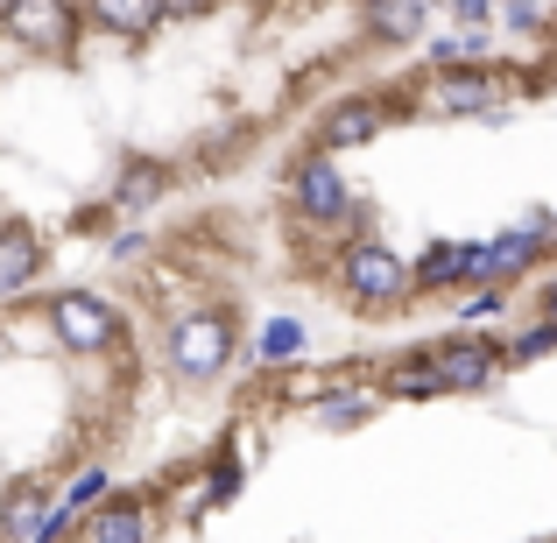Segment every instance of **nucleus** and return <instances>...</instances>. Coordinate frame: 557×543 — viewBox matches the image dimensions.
<instances>
[{"instance_id":"obj_1","label":"nucleus","mask_w":557,"mask_h":543,"mask_svg":"<svg viewBox=\"0 0 557 543\" xmlns=\"http://www.w3.org/2000/svg\"><path fill=\"white\" fill-rule=\"evenodd\" d=\"M332 275H339V297L354 304L360 318H388V311H403L409 297H423L417 289V261H403L395 247H381L374 233L346 240L339 261H332Z\"/></svg>"},{"instance_id":"obj_2","label":"nucleus","mask_w":557,"mask_h":543,"mask_svg":"<svg viewBox=\"0 0 557 543\" xmlns=\"http://www.w3.org/2000/svg\"><path fill=\"white\" fill-rule=\"evenodd\" d=\"M233 354H240V318H233L226 304H212V311H190V318H177V325L163 332V360H170V374L190 381V388L219 381V374L233 367Z\"/></svg>"},{"instance_id":"obj_3","label":"nucleus","mask_w":557,"mask_h":543,"mask_svg":"<svg viewBox=\"0 0 557 543\" xmlns=\"http://www.w3.org/2000/svg\"><path fill=\"white\" fill-rule=\"evenodd\" d=\"M289 205H297V219L311 233H339L346 219H354V184H346L339 156L332 149L297 156V170H289Z\"/></svg>"},{"instance_id":"obj_4","label":"nucleus","mask_w":557,"mask_h":543,"mask_svg":"<svg viewBox=\"0 0 557 543\" xmlns=\"http://www.w3.org/2000/svg\"><path fill=\"white\" fill-rule=\"evenodd\" d=\"M423 113L437 121H487V113L508 107V78L502 71H480V64H459V71H431L417 92Z\"/></svg>"},{"instance_id":"obj_5","label":"nucleus","mask_w":557,"mask_h":543,"mask_svg":"<svg viewBox=\"0 0 557 543\" xmlns=\"http://www.w3.org/2000/svg\"><path fill=\"white\" fill-rule=\"evenodd\" d=\"M0 28H8V42L28 50V57H71L78 50V28H85V8L78 0H8V8H0Z\"/></svg>"},{"instance_id":"obj_6","label":"nucleus","mask_w":557,"mask_h":543,"mask_svg":"<svg viewBox=\"0 0 557 543\" xmlns=\"http://www.w3.org/2000/svg\"><path fill=\"white\" fill-rule=\"evenodd\" d=\"M42 318H50L57 346H64V354H78V360H99V354H113V346H121V311H113L107 297H92V289H57Z\"/></svg>"},{"instance_id":"obj_7","label":"nucleus","mask_w":557,"mask_h":543,"mask_svg":"<svg viewBox=\"0 0 557 543\" xmlns=\"http://www.w3.org/2000/svg\"><path fill=\"white\" fill-rule=\"evenodd\" d=\"M437 367H445V388L451 395H487L508 367V340H487V332H451V340L431 346Z\"/></svg>"},{"instance_id":"obj_8","label":"nucleus","mask_w":557,"mask_h":543,"mask_svg":"<svg viewBox=\"0 0 557 543\" xmlns=\"http://www.w3.org/2000/svg\"><path fill=\"white\" fill-rule=\"evenodd\" d=\"M550 233H557L550 212H530V219H516V226L494 233L487 240V289H516L522 275L550 255Z\"/></svg>"},{"instance_id":"obj_9","label":"nucleus","mask_w":557,"mask_h":543,"mask_svg":"<svg viewBox=\"0 0 557 543\" xmlns=\"http://www.w3.org/2000/svg\"><path fill=\"white\" fill-rule=\"evenodd\" d=\"M395 113H409V107H395V99H381V92H346V99H332L325 107V121H318V149H368L374 135H388V121Z\"/></svg>"},{"instance_id":"obj_10","label":"nucleus","mask_w":557,"mask_h":543,"mask_svg":"<svg viewBox=\"0 0 557 543\" xmlns=\"http://www.w3.org/2000/svg\"><path fill=\"white\" fill-rule=\"evenodd\" d=\"M417 289H437V297L487 289V240H431L417 261Z\"/></svg>"},{"instance_id":"obj_11","label":"nucleus","mask_w":557,"mask_h":543,"mask_svg":"<svg viewBox=\"0 0 557 543\" xmlns=\"http://www.w3.org/2000/svg\"><path fill=\"white\" fill-rule=\"evenodd\" d=\"M149 536H156V516L135 494H107V502L78 522V543H149Z\"/></svg>"},{"instance_id":"obj_12","label":"nucleus","mask_w":557,"mask_h":543,"mask_svg":"<svg viewBox=\"0 0 557 543\" xmlns=\"http://www.w3.org/2000/svg\"><path fill=\"white\" fill-rule=\"evenodd\" d=\"M381 395H395V403H437L445 388V367H437L431 346H417V354H395L388 367H381Z\"/></svg>"},{"instance_id":"obj_13","label":"nucleus","mask_w":557,"mask_h":543,"mask_svg":"<svg viewBox=\"0 0 557 543\" xmlns=\"http://www.w3.org/2000/svg\"><path fill=\"white\" fill-rule=\"evenodd\" d=\"M42 275V240L28 219H0V297H22Z\"/></svg>"},{"instance_id":"obj_14","label":"nucleus","mask_w":557,"mask_h":543,"mask_svg":"<svg viewBox=\"0 0 557 543\" xmlns=\"http://www.w3.org/2000/svg\"><path fill=\"white\" fill-rule=\"evenodd\" d=\"M85 22L99 36H121V42H149L163 28V0H85Z\"/></svg>"},{"instance_id":"obj_15","label":"nucleus","mask_w":557,"mask_h":543,"mask_svg":"<svg viewBox=\"0 0 557 543\" xmlns=\"http://www.w3.org/2000/svg\"><path fill=\"white\" fill-rule=\"evenodd\" d=\"M163 190H170V170L163 163H127L121 177H113V198L107 205H113V219H141Z\"/></svg>"},{"instance_id":"obj_16","label":"nucleus","mask_w":557,"mask_h":543,"mask_svg":"<svg viewBox=\"0 0 557 543\" xmlns=\"http://www.w3.org/2000/svg\"><path fill=\"white\" fill-rule=\"evenodd\" d=\"M42 516H50V508H42L36 480H14V488L0 494V536H8V543H36L42 536Z\"/></svg>"},{"instance_id":"obj_17","label":"nucleus","mask_w":557,"mask_h":543,"mask_svg":"<svg viewBox=\"0 0 557 543\" xmlns=\"http://www.w3.org/2000/svg\"><path fill=\"white\" fill-rule=\"evenodd\" d=\"M431 22V0H368V36L374 42H417Z\"/></svg>"},{"instance_id":"obj_18","label":"nucleus","mask_w":557,"mask_h":543,"mask_svg":"<svg viewBox=\"0 0 557 543\" xmlns=\"http://www.w3.org/2000/svg\"><path fill=\"white\" fill-rule=\"evenodd\" d=\"M374 409H381V388H354V395H346V388H325L311 403V423H318V431H360Z\"/></svg>"},{"instance_id":"obj_19","label":"nucleus","mask_w":557,"mask_h":543,"mask_svg":"<svg viewBox=\"0 0 557 543\" xmlns=\"http://www.w3.org/2000/svg\"><path fill=\"white\" fill-rule=\"evenodd\" d=\"M304 346H311L304 318H269V325L255 332V360H261V367H289V360H304Z\"/></svg>"},{"instance_id":"obj_20","label":"nucleus","mask_w":557,"mask_h":543,"mask_svg":"<svg viewBox=\"0 0 557 543\" xmlns=\"http://www.w3.org/2000/svg\"><path fill=\"white\" fill-rule=\"evenodd\" d=\"M240 480H247V466H240V452H212V473H205V488H198V508H226L233 494H240Z\"/></svg>"},{"instance_id":"obj_21","label":"nucleus","mask_w":557,"mask_h":543,"mask_svg":"<svg viewBox=\"0 0 557 543\" xmlns=\"http://www.w3.org/2000/svg\"><path fill=\"white\" fill-rule=\"evenodd\" d=\"M480 50H487V36H480V28H451V36H437V42H431V71L480 64Z\"/></svg>"},{"instance_id":"obj_22","label":"nucleus","mask_w":557,"mask_h":543,"mask_svg":"<svg viewBox=\"0 0 557 543\" xmlns=\"http://www.w3.org/2000/svg\"><path fill=\"white\" fill-rule=\"evenodd\" d=\"M557 354V318H536L530 332L508 340V367H530V360H550Z\"/></svg>"},{"instance_id":"obj_23","label":"nucleus","mask_w":557,"mask_h":543,"mask_svg":"<svg viewBox=\"0 0 557 543\" xmlns=\"http://www.w3.org/2000/svg\"><path fill=\"white\" fill-rule=\"evenodd\" d=\"M99 502H107V473H99V466H85V473L64 488V508H71V516H92Z\"/></svg>"},{"instance_id":"obj_24","label":"nucleus","mask_w":557,"mask_h":543,"mask_svg":"<svg viewBox=\"0 0 557 543\" xmlns=\"http://www.w3.org/2000/svg\"><path fill=\"white\" fill-rule=\"evenodd\" d=\"M494 14H502V0H451V22H459V28H480V36H487Z\"/></svg>"},{"instance_id":"obj_25","label":"nucleus","mask_w":557,"mask_h":543,"mask_svg":"<svg viewBox=\"0 0 557 543\" xmlns=\"http://www.w3.org/2000/svg\"><path fill=\"white\" fill-rule=\"evenodd\" d=\"M502 22H508V28H522V36H536V28H550L536 0H502Z\"/></svg>"},{"instance_id":"obj_26","label":"nucleus","mask_w":557,"mask_h":543,"mask_svg":"<svg viewBox=\"0 0 557 543\" xmlns=\"http://www.w3.org/2000/svg\"><path fill=\"white\" fill-rule=\"evenodd\" d=\"M135 255H141V233H135V226L113 233V261H135Z\"/></svg>"},{"instance_id":"obj_27","label":"nucleus","mask_w":557,"mask_h":543,"mask_svg":"<svg viewBox=\"0 0 557 543\" xmlns=\"http://www.w3.org/2000/svg\"><path fill=\"white\" fill-rule=\"evenodd\" d=\"M205 8H212V0H163V22H170V14H177V22H190V14H205Z\"/></svg>"},{"instance_id":"obj_28","label":"nucleus","mask_w":557,"mask_h":543,"mask_svg":"<svg viewBox=\"0 0 557 543\" xmlns=\"http://www.w3.org/2000/svg\"><path fill=\"white\" fill-rule=\"evenodd\" d=\"M544 318H557V275L544 283Z\"/></svg>"},{"instance_id":"obj_29","label":"nucleus","mask_w":557,"mask_h":543,"mask_svg":"<svg viewBox=\"0 0 557 543\" xmlns=\"http://www.w3.org/2000/svg\"><path fill=\"white\" fill-rule=\"evenodd\" d=\"M550 57H557V22H550Z\"/></svg>"},{"instance_id":"obj_30","label":"nucleus","mask_w":557,"mask_h":543,"mask_svg":"<svg viewBox=\"0 0 557 543\" xmlns=\"http://www.w3.org/2000/svg\"><path fill=\"white\" fill-rule=\"evenodd\" d=\"M0 8H8V0H0Z\"/></svg>"}]
</instances>
